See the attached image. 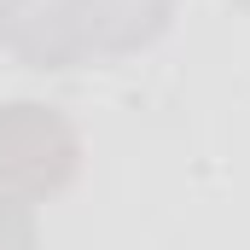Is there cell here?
I'll list each match as a JSON object with an SVG mask.
<instances>
[{"label": "cell", "instance_id": "6da1fadb", "mask_svg": "<svg viewBox=\"0 0 250 250\" xmlns=\"http://www.w3.org/2000/svg\"><path fill=\"white\" fill-rule=\"evenodd\" d=\"M175 0H0V47L29 70L123 59L169 29Z\"/></svg>", "mask_w": 250, "mask_h": 250}, {"label": "cell", "instance_id": "7a4b0ae2", "mask_svg": "<svg viewBox=\"0 0 250 250\" xmlns=\"http://www.w3.org/2000/svg\"><path fill=\"white\" fill-rule=\"evenodd\" d=\"M82 169V134L59 105L6 99L0 105V187L18 198H53Z\"/></svg>", "mask_w": 250, "mask_h": 250}, {"label": "cell", "instance_id": "3957f363", "mask_svg": "<svg viewBox=\"0 0 250 250\" xmlns=\"http://www.w3.org/2000/svg\"><path fill=\"white\" fill-rule=\"evenodd\" d=\"M41 245L35 239V209H29V198H18V192L0 187V250H29Z\"/></svg>", "mask_w": 250, "mask_h": 250}, {"label": "cell", "instance_id": "277c9868", "mask_svg": "<svg viewBox=\"0 0 250 250\" xmlns=\"http://www.w3.org/2000/svg\"><path fill=\"white\" fill-rule=\"evenodd\" d=\"M233 6H245V12H250V0H233Z\"/></svg>", "mask_w": 250, "mask_h": 250}, {"label": "cell", "instance_id": "5b68a950", "mask_svg": "<svg viewBox=\"0 0 250 250\" xmlns=\"http://www.w3.org/2000/svg\"><path fill=\"white\" fill-rule=\"evenodd\" d=\"M29 250H41V245H29Z\"/></svg>", "mask_w": 250, "mask_h": 250}]
</instances>
